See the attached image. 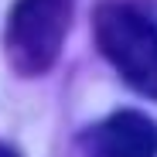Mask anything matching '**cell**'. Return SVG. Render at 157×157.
Listing matches in <instances>:
<instances>
[{
    "label": "cell",
    "mask_w": 157,
    "mask_h": 157,
    "mask_svg": "<svg viewBox=\"0 0 157 157\" xmlns=\"http://www.w3.org/2000/svg\"><path fill=\"white\" fill-rule=\"evenodd\" d=\"M92 31L106 62L157 102V24L123 0H106L92 14Z\"/></svg>",
    "instance_id": "obj_1"
},
{
    "label": "cell",
    "mask_w": 157,
    "mask_h": 157,
    "mask_svg": "<svg viewBox=\"0 0 157 157\" xmlns=\"http://www.w3.org/2000/svg\"><path fill=\"white\" fill-rule=\"evenodd\" d=\"M92 157H157V123L144 113L120 109L86 133Z\"/></svg>",
    "instance_id": "obj_3"
},
{
    "label": "cell",
    "mask_w": 157,
    "mask_h": 157,
    "mask_svg": "<svg viewBox=\"0 0 157 157\" xmlns=\"http://www.w3.org/2000/svg\"><path fill=\"white\" fill-rule=\"evenodd\" d=\"M75 0H14L7 14L4 51L17 75H44L58 62L72 28Z\"/></svg>",
    "instance_id": "obj_2"
},
{
    "label": "cell",
    "mask_w": 157,
    "mask_h": 157,
    "mask_svg": "<svg viewBox=\"0 0 157 157\" xmlns=\"http://www.w3.org/2000/svg\"><path fill=\"white\" fill-rule=\"evenodd\" d=\"M0 157H21L14 147H7V144H0Z\"/></svg>",
    "instance_id": "obj_4"
}]
</instances>
